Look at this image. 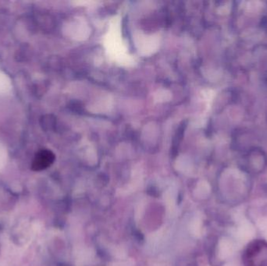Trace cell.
Returning <instances> with one entry per match:
<instances>
[{"mask_svg":"<svg viewBox=\"0 0 267 266\" xmlns=\"http://www.w3.org/2000/svg\"><path fill=\"white\" fill-rule=\"evenodd\" d=\"M55 160V155L48 149H41L36 154L31 165L33 170L40 171L46 169Z\"/></svg>","mask_w":267,"mask_h":266,"instance_id":"7a4b0ae2","label":"cell"},{"mask_svg":"<svg viewBox=\"0 0 267 266\" xmlns=\"http://www.w3.org/2000/svg\"><path fill=\"white\" fill-rule=\"evenodd\" d=\"M246 266H267V243L265 241H253L246 248L244 255Z\"/></svg>","mask_w":267,"mask_h":266,"instance_id":"6da1fadb","label":"cell"}]
</instances>
